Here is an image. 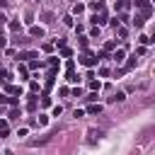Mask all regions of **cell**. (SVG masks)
I'll return each mask as SVG.
<instances>
[{
  "label": "cell",
  "mask_w": 155,
  "mask_h": 155,
  "mask_svg": "<svg viewBox=\"0 0 155 155\" xmlns=\"http://www.w3.org/2000/svg\"><path fill=\"white\" fill-rule=\"evenodd\" d=\"M80 63H82V65H87V68H92V65H97V63H99V58H97L94 53H90V51H85V53L80 56Z\"/></svg>",
  "instance_id": "6da1fadb"
},
{
  "label": "cell",
  "mask_w": 155,
  "mask_h": 155,
  "mask_svg": "<svg viewBox=\"0 0 155 155\" xmlns=\"http://www.w3.org/2000/svg\"><path fill=\"white\" fill-rule=\"evenodd\" d=\"M92 24H94V27H102V24H107V12H104V10H102L99 15L94 12V15H92Z\"/></svg>",
  "instance_id": "7a4b0ae2"
},
{
  "label": "cell",
  "mask_w": 155,
  "mask_h": 155,
  "mask_svg": "<svg viewBox=\"0 0 155 155\" xmlns=\"http://www.w3.org/2000/svg\"><path fill=\"white\" fill-rule=\"evenodd\" d=\"M124 56H126V53H124V48H116V51L111 53V58H114V63H124Z\"/></svg>",
  "instance_id": "3957f363"
},
{
  "label": "cell",
  "mask_w": 155,
  "mask_h": 155,
  "mask_svg": "<svg viewBox=\"0 0 155 155\" xmlns=\"http://www.w3.org/2000/svg\"><path fill=\"white\" fill-rule=\"evenodd\" d=\"M7 133H10V124H7L5 119H0V138H5Z\"/></svg>",
  "instance_id": "277c9868"
},
{
  "label": "cell",
  "mask_w": 155,
  "mask_h": 155,
  "mask_svg": "<svg viewBox=\"0 0 155 155\" xmlns=\"http://www.w3.org/2000/svg\"><path fill=\"white\" fill-rule=\"evenodd\" d=\"M19 58L22 61H31V58H39V53L36 51H24V53H19Z\"/></svg>",
  "instance_id": "5b68a950"
},
{
  "label": "cell",
  "mask_w": 155,
  "mask_h": 155,
  "mask_svg": "<svg viewBox=\"0 0 155 155\" xmlns=\"http://www.w3.org/2000/svg\"><path fill=\"white\" fill-rule=\"evenodd\" d=\"M0 80H2L5 85H7V82L12 80V73H10V70H5V68H0Z\"/></svg>",
  "instance_id": "8992f818"
},
{
  "label": "cell",
  "mask_w": 155,
  "mask_h": 155,
  "mask_svg": "<svg viewBox=\"0 0 155 155\" xmlns=\"http://www.w3.org/2000/svg\"><path fill=\"white\" fill-rule=\"evenodd\" d=\"M128 5H136V7H150V0H128Z\"/></svg>",
  "instance_id": "52a82bcc"
},
{
  "label": "cell",
  "mask_w": 155,
  "mask_h": 155,
  "mask_svg": "<svg viewBox=\"0 0 155 155\" xmlns=\"http://www.w3.org/2000/svg\"><path fill=\"white\" fill-rule=\"evenodd\" d=\"M90 10H92V12H102V10H104V2H97V0H94V2H90Z\"/></svg>",
  "instance_id": "ba28073f"
},
{
  "label": "cell",
  "mask_w": 155,
  "mask_h": 155,
  "mask_svg": "<svg viewBox=\"0 0 155 155\" xmlns=\"http://www.w3.org/2000/svg\"><path fill=\"white\" fill-rule=\"evenodd\" d=\"M131 22H133L136 27H143V24H145V17H143V12H140V15H136V17L131 19Z\"/></svg>",
  "instance_id": "9c48e42d"
},
{
  "label": "cell",
  "mask_w": 155,
  "mask_h": 155,
  "mask_svg": "<svg viewBox=\"0 0 155 155\" xmlns=\"http://www.w3.org/2000/svg\"><path fill=\"white\" fill-rule=\"evenodd\" d=\"M27 109H29V111H36V97H34V92L29 94V104H27Z\"/></svg>",
  "instance_id": "30bf717a"
},
{
  "label": "cell",
  "mask_w": 155,
  "mask_h": 155,
  "mask_svg": "<svg viewBox=\"0 0 155 155\" xmlns=\"http://www.w3.org/2000/svg\"><path fill=\"white\" fill-rule=\"evenodd\" d=\"M29 34H31V36H39V39H41V36H44V29H41V27H31V29H29Z\"/></svg>",
  "instance_id": "8fae6325"
},
{
  "label": "cell",
  "mask_w": 155,
  "mask_h": 155,
  "mask_svg": "<svg viewBox=\"0 0 155 155\" xmlns=\"http://www.w3.org/2000/svg\"><path fill=\"white\" fill-rule=\"evenodd\" d=\"M65 80H68V82H78V75H75V70H73V68L65 73Z\"/></svg>",
  "instance_id": "7c38bea8"
},
{
  "label": "cell",
  "mask_w": 155,
  "mask_h": 155,
  "mask_svg": "<svg viewBox=\"0 0 155 155\" xmlns=\"http://www.w3.org/2000/svg\"><path fill=\"white\" fill-rule=\"evenodd\" d=\"M5 90H7L10 94H19V92H22V87H17V85H5Z\"/></svg>",
  "instance_id": "4fadbf2b"
},
{
  "label": "cell",
  "mask_w": 155,
  "mask_h": 155,
  "mask_svg": "<svg viewBox=\"0 0 155 155\" xmlns=\"http://www.w3.org/2000/svg\"><path fill=\"white\" fill-rule=\"evenodd\" d=\"M124 99H126V94H124V92H116L114 97H109V102H124Z\"/></svg>",
  "instance_id": "5bb4252c"
},
{
  "label": "cell",
  "mask_w": 155,
  "mask_h": 155,
  "mask_svg": "<svg viewBox=\"0 0 155 155\" xmlns=\"http://www.w3.org/2000/svg\"><path fill=\"white\" fill-rule=\"evenodd\" d=\"M87 111H90V114H99V111H102V104H90Z\"/></svg>",
  "instance_id": "9a60e30c"
},
{
  "label": "cell",
  "mask_w": 155,
  "mask_h": 155,
  "mask_svg": "<svg viewBox=\"0 0 155 155\" xmlns=\"http://www.w3.org/2000/svg\"><path fill=\"white\" fill-rule=\"evenodd\" d=\"M82 10H85V5H82V2H75V5H73V15H80Z\"/></svg>",
  "instance_id": "2e32d148"
},
{
  "label": "cell",
  "mask_w": 155,
  "mask_h": 155,
  "mask_svg": "<svg viewBox=\"0 0 155 155\" xmlns=\"http://www.w3.org/2000/svg\"><path fill=\"white\" fill-rule=\"evenodd\" d=\"M99 87H102L99 80H90V90H92V92H99Z\"/></svg>",
  "instance_id": "e0dca14e"
},
{
  "label": "cell",
  "mask_w": 155,
  "mask_h": 155,
  "mask_svg": "<svg viewBox=\"0 0 155 155\" xmlns=\"http://www.w3.org/2000/svg\"><path fill=\"white\" fill-rule=\"evenodd\" d=\"M138 41H140L143 46H145V44H153V39H150V36H145V34H140V36H138Z\"/></svg>",
  "instance_id": "ac0fdd59"
},
{
  "label": "cell",
  "mask_w": 155,
  "mask_h": 155,
  "mask_svg": "<svg viewBox=\"0 0 155 155\" xmlns=\"http://www.w3.org/2000/svg\"><path fill=\"white\" fill-rule=\"evenodd\" d=\"M17 73H19V80H27V68H24V65H19Z\"/></svg>",
  "instance_id": "d6986e66"
},
{
  "label": "cell",
  "mask_w": 155,
  "mask_h": 155,
  "mask_svg": "<svg viewBox=\"0 0 155 155\" xmlns=\"http://www.w3.org/2000/svg\"><path fill=\"white\" fill-rule=\"evenodd\" d=\"M19 114H22V111H19V109H17V107H12V111H10V114H7V116H10V119H19Z\"/></svg>",
  "instance_id": "ffe728a7"
},
{
  "label": "cell",
  "mask_w": 155,
  "mask_h": 155,
  "mask_svg": "<svg viewBox=\"0 0 155 155\" xmlns=\"http://www.w3.org/2000/svg\"><path fill=\"white\" fill-rule=\"evenodd\" d=\"M136 63H138V58H136V56H131V58H128V61H126V68H133V65H136Z\"/></svg>",
  "instance_id": "44dd1931"
},
{
  "label": "cell",
  "mask_w": 155,
  "mask_h": 155,
  "mask_svg": "<svg viewBox=\"0 0 155 155\" xmlns=\"http://www.w3.org/2000/svg\"><path fill=\"white\" fill-rule=\"evenodd\" d=\"M10 29H12V31H19L22 24H19V22H10Z\"/></svg>",
  "instance_id": "7402d4cb"
},
{
  "label": "cell",
  "mask_w": 155,
  "mask_h": 155,
  "mask_svg": "<svg viewBox=\"0 0 155 155\" xmlns=\"http://www.w3.org/2000/svg\"><path fill=\"white\" fill-rule=\"evenodd\" d=\"M78 44H80V48H87V36H80V41H78Z\"/></svg>",
  "instance_id": "603a6c76"
},
{
  "label": "cell",
  "mask_w": 155,
  "mask_h": 155,
  "mask_svg": "<svg viewBox=\"0 0 155 155\" xmlns=\"http://www.w3.org/2000/svg\"><path fill=\"white\" fill-rule=\"evenodd\" d=\"M70 53H73V51H70V48H65V46H63V51H61V56H63V58H70Z\"/></svg>",
  "instance_id": "cb8c5ba5"
},
{
  "label": "cell",
  "mask_w": 155,
  "mask_h": 155,
  "mask_svg": "<svg viewBox=\"0 0 155 155\" xmlns=\"http://www.w3.org/2000/svg\"><path fill=\"white\" fill-rule=\"evenodd\" d=\"M119 19H121V22H124V24H126V22H131V17H128V15H124V12H121V15H119Z\"/></svg>",
  "instance_id": "d4e9b609"
},
{
  "label": "cell",
  "mask_w": 155,
  "mask_h": 155,
  "mask_svg": "<svg viewBox=\"0 0 155 155\" xmlns=\"http://www.w3.org/2000/svg\"><path fill=\"white\" fill-rule=\"evenodd\" d=\"M41 104H44V107H48V104H51V97H46V94H44V97H41Z\"/></svg>",
  "instance_id": "484cf974"
},
{
  "label": "cell",
  "mask_w": 155,
  "mask_h": 155,
  "mask_svg": "<svg viewBox=\"0 0 155 155\" xmlns=\"http://www.w3.org/2000/svg\"><path fill=\"white\" fill-rule=\"evenodd\" d=\"M36 119H39V124H41V126H44V124H46V121H48V116H44V114H39V116H36Z\"/></svg>",
  "instance_id": "4316f807"
},
{
  "label": "cell",
  "mask_w": 155,
  "mask_h": 155,
  "mask_svg": "<svg viewBox=\"0 0 155 155\" xmlns=\"http://www.w3.org/2000/svg\"><path fill=\"white\" fill-rule=\"evenodd\" d=\"M5 44H7V39H5V36H2V34H0V48H2V46H5Z\"/></svg>",
  "instance_id": "83f0119b"
},
{
  "label": "cell",
  "mask_w": 155,
  "mask_h": 155,
  "mask_svg": "<svg viewBox=\"0 0 155 155\" xmlns=\"http://www.w3.org/2000/svg\"><path fill=\"white\" fill-rule=\"evenodd\" d=\"M5 22H7V17H5L2 12H0V24H5Z\"/></svg>",
  "instance_id": "f1b7e54d"
},
{
  "label": "cell",
  "mask_w": 155,
  "mask_h": 155,
  "mask_svg": "<svg viewBox=\"0 0 155 155\" xmlns=\"http://www.w3.org/2000/svg\"><path fill=\"white\" fill-rule=\"evenodd\" d=\"M7 2H10V0H0V7H5V5H7Z\"/></svg>",
  "instance_id": "f546056e"
}]
</instances>
